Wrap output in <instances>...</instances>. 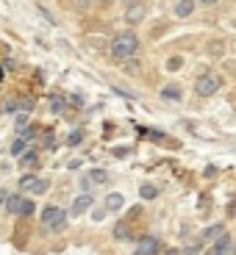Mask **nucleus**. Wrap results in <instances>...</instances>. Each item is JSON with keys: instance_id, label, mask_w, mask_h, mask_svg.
<instances>
[{"instance_id": "nucleus-6", "label": "nucleus", "mask_w": 236, "mask_h": 255, "mask_svg": "<svg viewBox=\"0 0 236 255\" xmlns=\"http://www.w3.org/2000/svg\"><path fill=\"white\" fill-rule=\"evenodd\" d=\"M125 19L131 22V25H136V22H142V19H145V6H139V3H134V6H128V11H125Z\"/></svg>"}, {"instance_id": "nucleus-5", "label": "nucleus", "mask_w": 236, "mask_h": 255, "mask_svg": "<svg viewBox=\"0 0 236 255\" xmlns=\"http://www.w3.org/2000/svg\"><path fill=\"white\" fill-rule=\"evenodd\" d=\"M106 180H109V172H106V169H92V172L81 180V186L89 189V186H100V183H106Z\"/></svg>"}, {"instance_id": "nucleus-15", "label": "nucleus", "mask_w": 236, "mask_h": 255, "mask_svg": "<svg viewBox=\"0 0 236 255\" xmlns=\"http://www.w3.org/2000/svg\"><path fill=\"white\" fill-rule=\"evenodd\" d=\"M114 239H131V228H128V222H117Z\"/></svg>"}, {"instance_id": "nucleus-1", "label": "nucleus", "mask_w": 236, "mask_h": 255, "mask_svg": "<svg viewBox=\"0 0 236 255\" xmlns=\"http://www.w3.org/2000/svg\"><path fill=\"white\" fill-rule=\"evenodd\" d=\"M111 56L114 58H131L139 53V36L136 33H117L114 39H111Z\"/></svg>"}, {"instance_id": "nucleus-28", "label": "nucleus", "mask_w": 236, "mask_h": 255, "mask_svg": "<svg viewBox=\"0 0 236 255\" xmlns=\"http://www.w3.org/2000/svg\"><path fill=\"white\" fill-rule=\"evenodd\" d=\"M225 255H236V242H234V244H231V247H228V253H225Z\"/></svg>"}, {"instance_id": "nucleus-12", "label": "nucleus", "mask_w": 236, "mask_h": 255, "mask_svg": "<svg viewBox=\"0 0 236 255\" xmlns=\"http://www.w3.org/2000/svg\"><path fill=\"white\" fill-rule=\"evenodd\" d=\"M220 236H223V225H214V228H209V230L200 233V244L209 242V239H220Z\"/></svg>"}, {"instance_id": "nucleus-7", "label": "nucleus", "mask_w": 236, "mask_h": 255, "mask_svg": "<svg viewBox=\"0 0 236 255\" xmlns=\"http://www.w3.org/2000/svg\"><path fill=\"white\" fill-rule=\"evenodd\" d=\"M195 6H198L195 0H178V3H175V17H189V14L195 11Z\"/></svg>"}, {"instance_id": "nucleus-4", "label": "nucleus", "mask_w": 236, "mask_h": 255, "mask_svg": "<svg viewBox=\"0 0 236 255\" xmlns=\"http://www.w3.org/2000/svg\"><path fill=\"white\" fill-rule=\"evenodd\" d=\"M6 208L11 211L14 217H28V214H33V203L28 197H22V194H11Z\"/></svg>"}, {"instance_id": "nucleus-23", "label": "nucleus", "mask_w": 236, "mask_h": 255, "mask_svg": "<svg viewBox=\"0 0 236 255\" xmlns=\"http://www.w3.org/2000/svg\"><path fill=\"white\" fill-rule=\"evenodd\" d=\"M14 109H17V100H14V97H8V100L3 103V111H8V114H11Z\"/></svg>"}, {"instance_id": "nucleus-11", "label": "nucleus", "mask_w": 236, "mask_h": 255, "mask_svg": "<svg viewBox=\"0 0 236 255\" xmlns=\"http://www.w3.org/2000/svg\"><path fill=\"white\" fill-rule=\"evenodd\" d=\"M50 109H53V114H64V109H67V97H64V95H53L50 97Z\"/></svg>"}, {"instance_id": "nucleus-26", "label": "nucleus", "mask_w": 236, "mask_h": 255, "mask_svg": "<svg viewBox=\"0 0 236 255\" xmlns=\"http://www.w3.org/2000/svg\"><path fill=\"white\" fill-rule=\"evenodd\" d=\"M22 125H28V114H19L17 117V128H22Z\"/></svg>"}, {"instance_id": "nucleus-29", "label": "nucleus", "mask_w": 236, "mask_h": 255, "mask_svg": "<svg viewBox=\"0 0 236 255\" xmlns=\"http://www.w3.org/2000/svg\"><path fill=\"white\" fill-rule=\"evenodd\" d=\"M92 0H78V6H89Z\"/></svg>"}, {"instance_id": "nucleus-13", "label": "nucleus", "mask_w": 236, "mask_h": 255, "mask_svg": "<svg viewBox=\"0 0 236 255\" xmlns=\"http://www.w3.org/2000/svg\"><path fill=\"white\" fill-rule=\"evenodd\" d=\"M19 164H22V166H36V164H39V153H36V150H28V153H22Z\"/></svg>"}, {"instance_id": "nucleus-22", "label": "nucleus", "mask_w": 236, "mask_h": 255, "mask_svg": "<svg viewBox=\"0 0 236 255\" xmlns=\"http://www.w3.org/2000/svg\"><path fill=\"white\" fill-rule=\"evenodd\" d=\"M19 109H22L19 114H28V111L33 109V97H25V100H19Z\"/></svg>"}, {"instance_id": "nucleus-8", "label": "nucleus", "mask_w": 236, "mask_h": 255, "mask_svg": "<svg viewBox=\"0 0 236 255\" xmlns=\"http://www.w3.org/2000/svg\"><path fill=\"white\" fill-rule=\"evenodd\" d=\"M231 244H234V242H231V239L223 233V236H220L217 242H214V247H211V253H209V255H225V253H228Z\"/></svg>"}, {"instance_id": "nucleus-18", "label": "nucleus", "mask_w": 236, "mask_h": 255, "mask_svg": "<svg viewBox=\"0 0 236 255\" xmlns=\"http://www.w3.org/2000/svg\"><path fill=\"white\" fill-rule=\"evenodd\" d=\"M81 141H83V130H72V133H70V139H67V144H70V147H75V144H81Z\"/></svg>"}, {"instance_id": "nucleus-3", "label": "nucleus", "mask_w": 236, "mask_h": 255, "mask_svg": "<svg viewBox=\"0 0 236 255\" xmlns=\"http://www.w3.org/2000/svg\"><path fill=\"white\" fill-rule=\"evenodd\" d=\"M220 86H223V81H220V75H200L198 83H195V92H198L200 97H209L214 95V92H220Z\"/></svg>"}, {"instance_id": "nucleus-19", "label": "nucleus", "mask_w": 236, "mask_h": 255, "mask_svg": "<svg viewBox=\"0 0 236 255\" xmlns=\"http://www.w3.org/2000/svg\"><path fill=\"white\" fill-rule=\"evenodd\" d=\"M33 183H36V175H22V180H19V186H22L25 191H31Z\"/></svg>"}, {"instance_id": "nucleus-9", "label": "nucleus", "mask_w": 236, "mask_h": 255, "mask_svg": "<svg viewBox=\"0 0 236 255\" xmlns=\"http://www.w3.org/2000/svg\"><path fill=\"white\" fill-rule=\"evenodd\" d=\"M161 97H164V100H170V103H175V100H181V97H184V89H181V86H175V83H170V86H164Z\"/></svg>"}, {"instance_id": "nucleus-31", "label": "nucleus", "mask_w": 236, "mask_h": 255, "mask_svg": "<svg viewBox=\"0 0 236 255\" xmlns=\"http://www.w3.org/2000/svg\"><path fill=\"white\" fill-rule=\"evenodd\" d=\"M167 255H178V253H167Z\"/></svg>"}, {"instance_id": "nucleus-27", "label": "nucleus", "mask_w": 236, "mask_h": 255, "mask_svg": "<svg viewBox=\"0 0 236 255\" xmlns=\"http://www.w3.org/2000/svg\"><path fill=\"white\" fill-rule=\"evenodd\" d=\"M200 6H214V3H220V0H198Z\"/></svg>"}, {"instance_id": "nucleus-14", "label": "nucleus", "mask_w": 236, "mask_h": 255, "mask_svg": "<svg viewBox=\"0 0 236 255\" xmlns=\"http://www.w3.org/2000/svg\"><path fill=\"white\" fill-rule=\"evenodd\" d=\"M122 203H125L122 194H109V197H106V208H109V211H120Z\"/></svg>"}, {"instance_id": "nucleus-30", "label": "nucleus", "mask_w": 236, "mask_h": 255, "mask_svg": "<svg viewBox=\"0 0 236 255\" xmlns=\"http://www.w3.org/2000/svg\"><path fill=\"white\" fill-rule=\"evenodd\" d=\"M122 3H128V6H134V3H139V0H122Z\"/></svg>"}, {"instance_id": "nucleus-24", "label": "nucleus", "mask_w": 236, "mask_h": 255, "mask_svg": "<svg viewBox=\"0 0 236 255\" xmlns=\"http://www.w3.org/2000/svg\"><path fill=\"white\" fill-rule=\"evenodd\" d=\"M8 197H11V194H8L6 189H0V208H6V203H8Z\"/></svg>"}, {"instance_id": "nucleus-16", "label": "nucleus", "mask_w": 236, "mask_h": 255, "mask_svg": "<svg viewBox=\"0 0 236 255\" xmlns=\"http://www.w3.org/2000/svg\"><path fill=\"white\" fill-rule=\"evenodd\" d=\"M47 189H50V180H45V178H36V183L31 186V191H33V194H45Z\"/></svg>"}, {"instance_id": "nucleus-21", "label": "nucleus", "mask_w": 236, "mask_h": 255, "mask_svg": "<svg viewBox=\"0 0 236 255\" xmlns=\"http://www.w3.org/2000/svg\"><path fill=\"white\" fill-rule=\"evenodd\" d=\"M142 197H145V200H153V197H156V186L145 183V186H142Z\"/></svg>"}, {"instance_id": "nucleus-25", "label": "nucleus", "mask_w": 236, "mask_h": 255, "mask_svg": "<svg viewBox=\"0 0 236 255\" xmlns=\"http://www.w3.org/2000/svg\"><path fill=\"white\" fill-rule=\"evenodd\" d=\"M181 64H184L181 58H170V70H181Z\"/></svg>"}, {"instance_id": "nucleus-20", "label": "nucleus", "mask_w": 236, "mask_h": 255, "mask_svg": "<svg viewBox=\"0 0 236 255\" xmlns=\"http://www.w3.org/2000/svg\"><path fill=\"white\" fill-rule=\"evenodd\" d=\"M25 144H28V141L17 139V141H14V144H11V153H14V155H22V153H25Z\"/></svg>"}, {"instance_id": "nucleus-2", "label": "nucleus", "mask_w": 236, "mask_h": 255, "mask_svg": "<svg viewBox=\"0 0 236 255\" xmlns=\"http://www.w3.org/2000/svg\"><path fill=\"white\" fill-rule=\"evenodd\" d=\"M42 225H45V230H50V233L64 230L67 228V211L56 208V205H47V208L42 211Z\"/></svg>"}, {"instance_id": "nucleus-32", "label": "nucleus", "mask_w": 236, "mask_h": 255, "mask_svg": "<svg viewBox=\"0 0 236 255\" xmlns=\"http://www.w3.org/2000/svg\"><path fill=\"white\" fill-rule=\"evenodd\" d=\"M0 75H3V72H0Z\"/></svg>"}, {"instance_id": "nucleus-33", "label": "nucleus", "mask_w": 236, "mask_h": 255, "mask_svg": "<svg viewBox=\"0 0 236 255\" xmlns=\"http://www.w3.org/2000/svg\"><path fill=\"white\" fill-rule=\"evenodd\" d=\"M156 255H159V253H156Z\"/></svg>"}, {"instance_id": "nucleus-17", "label": "nucleus", "mask_w": 236, "mask_h": 255, "mask_svg": "<svg viewBox=\"0 0 236 255\" xmlns=\"http://www.w3.org/2000/svg\"><path fill=\"white\" fill-rule=\"evenodd\" d=\"M36 133H39L36 125H25V130H22V136H19V139H22V141H31V139H36Z\"/></svg>"}, {"instance_id": "nucleus-10", "label": "nucleus", "mask_w": 236, "mask_h": 255, "mask_svg": "<svg viewBox=\"0 0 236 255\" xmlns=\"http://www.w3.org/2000/svg\"><path fill=\"white\" fill-rule=\"evenodd\" d=\"M92 205V194H81V197L75 200V205H72V211L70 214H83V211Z\"/></svg>"}]
</instances>
